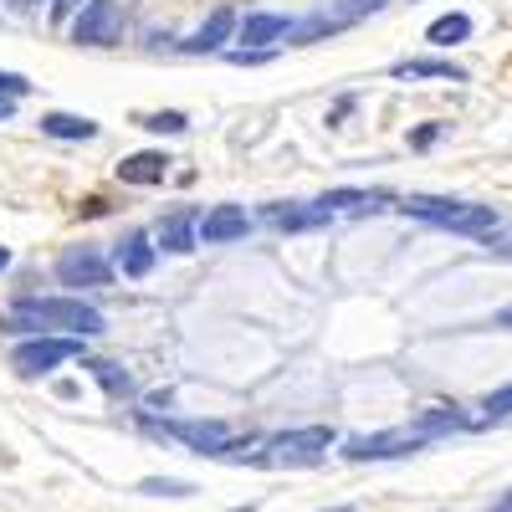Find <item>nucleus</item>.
Returning a JSON list of instances; mask_svg holds the SVG:
<instances>
[{
  "label": "nucleus",
  "mask_w": 512,
  "mask_h": 512,
  "mask_svg": "<svg viewBox=\"0 0 512 512\" xmlns=\"http://www.w3.org/2000/svg\"><path fill=\"white\" fill-rule=\"evenodd\" d=\"M6 323L16 333H72V338H88L103 333V313L82 297H26V303L6 308Z\"/></svg>",
  "instance_id": "nucleus-1"
},
{
  "label": "nucleus",
  "mask_w": 512,
  "mask_h": 512,
  "mask_svg": "<svg viewBox=\"0 0 512 512\" xmlns=\"http://www.w3.org/2000/svg\"><path fill=\"white\" fill-rule=\"evenodd\" d=\"M400 216L420 221V226H441L456 236H472V241H497L502 236V216L492 205H472V200H446V195H405L400 200Z\"/></svg>",
  "instance_id": "nucleus-2"
},
{
  "label": "nucleus",
  "mask_w": 512,
  "mask_h": 512,
  "mask_svg": "<svg viewBox=\"0 0 512 512\" xmlns=\"http://www.w3.org/2000/svg\"><path fill=\"white\" fill-rule=\"evenodd\" d=\"M328 441V425H308V431H277L267 441H231L226 456H246V466H313L328 451Z\"/></svg>",
  "instance_id": "nucleus-3"
},
{
  "label": "nucleus",
  "mask_w": 512,
  "mask_h": 512,
  "mask_svg": "<svg viewBox=\"0 0 512 512\" xmlns=\"http://www.w3.org/2000/svg\"><path fill=\"white\" fill-rule=\"evenodd\" d=\"M67 359H82V338L72 333H41V338H21V344L11 349V364L21 379H41V374H52L57 364Z\"/></svg>",
  "instance_id": "nucleus-4"
},
{
  "label": "nucleus",
  "mask_w": 512,
  "mask_h": 512,
  "mask_svg": "<svg viewBox=\"0 0 512 512\" xmlns=\"http://www.w3.org/2000/svg\"><path fill=\"white\" fill-rule=\"evenodd\" d=\"M118 36H123L118 0H88V6L77 11V21H72V41H77V47H113Z\"/></svg>",
  "instance_id": "nucleus-5"
},
{
  "label": "nucleus",
  "mask_w": 512,
  "mask_h": 512,
  "mask_svg": "<svg viewBox=\"0 0 512 512\" xmlns=\"http://www.w3.org/2000/svg\"><path fill=\"white\" fill-rule=\"evenodd\" d=\"M159 431L185 441V446H195L200 456H226L231 441H236L226 420H159Z\"/></svg>",
  "instance_id": "nucleus-6"
},
{
  "label": "nucleus",
  "mask_w": 512,
  "mask_h": 512,
  "mask_svg": "<svg viewBox=\"0 0 512 512\" xmlns=\"http://www.w3.org/2000/svg\"><path fill=\"white\" fill-rule=\"evenodd\" d=\"M425 446V436L415 431V425H410V431H384V436H359V441H349L344 446V456L349 461H384V456H410V451H420Z\"/></svg>",
  "instance_id": "nucleus-7"
},
{
  "label": "nucleus",
  "mask_w": 512,
  "mask_h": 512,
  "mask_svg": "<svg viewBox=\"0 0 512 512\" xmlns=\"http://www.w3.org/2000/svg\"><path fill=\"white\" fill-rule=\"evenodd\" d=\"M57 282L62 287H108L113 282V267L103 262V256L98 251H67L62 256V262H57Z\"/></svg>",
  "instance_id": "nucleus-8"
},
{
  "label": "nucleus",
  "mask_w": 512,
  "mask_h": 512,
  "mask_svg": "<svg viewBox=\"0 0 512 512\" xmlns=\"http://www.w3.org/2000/svg\"><path fill=\"white\" fill-rule=\"evenodd\" d=\"M262 221L277 226V231H318V226L333 221V210H328L323 200H308V205H292V200H287V205H267Z\"/></svg>",
  "instance_id": "nucleus-9"
},
{
  "label": "nucleus",
  "mask_w": 512,
  "mask_h": 512,
  "mask_svg": "<svg viewBox=\"0 0 512 512\" xmlns=\"http://www.w3.org/2000/svg\"><path fill=\"white\" fill-rule=\"evenodd\" d=\"M323 205L333 210V216H344V221H369V216H379V210L395 205V200L384 190H328Z\"/></svg>",
  "instance_id": "nucleus-10"
},
{
  "label": "nucleus",
  "mask_w": 512,
  "mask_h": 512,
  "mask_svg": "<svg viewBox=\"0 0 512 512\" xmlns=\"http://www.w3.org/2000/svg\"><path fill=\"white\" fill-rule=\"evenodd\" d=\"M246 231H251V216L241 205H216V210H205V216H200V241H210V246L241 241Z\"/></svg>",
  "instance_id": "nucleus-11"
},
{
  "label": "nucleus",
  "mask_w": 512,
  "mask_h": 512,
  "mask_svg": "<svg viewBox=\"0 0 512 512\" xmlns=\"http://www.w3.org/2000/svg\"><path fill=\"white\" fill-rule=\"evenodd\" d=\"M231 31H236V11H210V16H205V26H200L195 36H185V41H180V52H185V57L221 52L226 41H231Z\"/></svg>",
  "instance_id": "nucleus-12"
},
{
  "label": "nucleus",
  "mask_w": 512,
  "mask_h": 512,
  "mask_svg": "<svg viewBox=\"0 0 512 512\" xmlns=\"http://www.w3.org/2000/svg\"><path fill=\"white\" fill-rule=\"evenodd\" d=\"M195 210H169V216L159 221V246L164 251H175V256H185L190 246H195Z\"/></svg>",
  "instance_id": "nucleus-13"
},
{
  "label": "nucleus",
  "mask_w": 512,
  "mask_h": 512,
  "mask_svg": "<svg viewBox=\"0 0 512 512\" xmlns=\"http://www.w3.org/2000/svg\"><path fill=\"white\" fill-rule=\"evenodd\" d=\"M287 31H292V21H287V16H272V11H267V16H246V21H241V41H246V52L272 47V41H277V36H287Z\"/></svg>",
  "instance_id": "nucleus-14"
},
{
  "label": "nucleus",
  "mask_w": 512,
  "mask_h": 512,
  "mask_svg": "<svg viewBox=\"0 0 512 512\" xmlns=\"http://www.w3.org/2000/svg\"><path fill=\"white\" fill-rule=\"evenodd\" d=\"M164 169H169V159H164L159 149H144V154H128V159L118 164V180H123V185H154Z\"/></svg>",
  "instance_id": "nucleus-15"
},
{
  "label": "nucleus",
  "mask_w": 512,
  "mask_h": 512,
  "mask_svg": "<svg viewBox=\"0 0 512 512\" xmlns=\"http://www.w3.org/2000/svg\"><path fill=\"white\" fill-rule=\"evenodd\" d=\"M118 256H123L118 267H123L128 277H149V272H154V246H149V236H144V231H134V236H123Z\"/></svg>",
  "instance_id": "nucleus-16"
},
{
  "label": "nucleus",
  "mask_w": 512,
  "mask_h": 512,
  "mask_svg": "<svg viewBox=\"0 0 512 512\" xmlns=\"http://www.w3.org/2000/svg\"><path fill=\"white\" fill-rule=\"evenodd\" d=\"M395 77H400V82H415V77H446V82H466V72H461L456 62H436V57H410V62H400V67H395Z\"/></svg>",
  "instance_id": "nucleus-17"
},
{
  "label": "nucleus",
  "mask_w": 512,
  "mask_h": 512,
  "mask_svg": "<svg viewBox=\"0 0 512 512\" xmlns=\"http://www.w3.org/2000/svg\"><path fill=\"white\" fill-rule=\"evenodd\" d=\"M41 134H52V139H93L98 134V123L93 118H77V113H47L41 118Z\"/></svg>",
  "instance_id": "nucleus-18"
},
{
  "label": "nucleus",
  "mask_w": 512,
  "mask_h": 512,
  "mask_svg": "<svg viewBox=\"0 0 512 512\" xmlns=\"http://www.w3.org/2000/svg\"><path fill=\"white\" fill-rule=\"evenodd\" d=\"M88 374L103 384L108 395H118V400H123V395H134V374H128L123 364H113V359H88Z\"/></svg>",
  "instance_id": "nucleus-19"
},
{
  "label": "nucleus",
  "mask_w": 512,
  "mask_h": 512,
  "mask_svg": "<svg viewBox=\"0 0 512 512\" xmlns=\"http://www.w3.org/2000/svg\"><path fill=\"white\" fill-rule=\"evenodd\" d=\"M466 36H472V21H466L461 11H456V16L431 21V31H425V41H431V47H461Z\"/></svg>",
  "instance_id": "nucleus-20"
},
{
  "label": "nucleus",
  "mask_w": 512,
  "mask_h": 512,
  "mask_svg": "<svg viewBox=\"0 0 512 512\" xmlns=\"http://www.w3.org/2000/svg\"><path fill=\"white\" fill-rule=\"evenodd\" d=\"M144 497H195V482H180V477H149L139 482Z\"/></svg>",
  "instance_id": "nucleus-21"
},
{
  "label": "nucleus",
  "mask_w": 512,
  "mask_h": 512,
  "mask_svg": "<svg viewBox=\"0 0 512 512\" xmlns=\"http://www.w3.org/2000/svg\"><path fill=\"white\" fill-rule=\"evenodd\" d=\"M482 415H487V420H482V425H492V420H497V415H502V420H507V415H512V384H507V390H492V395H487V400H482Z\"/></svg>",
  "instance_id": "nucleus-22"
},
{
  "label": "nucleus",
  "mask_w": 512,
  "mask_h": 512,
  "mask_svg": "<svg viewBox=\"0 0 512 512\" xmlns=\"http://www.w3.org/2000/svg\"><path fill=\"white\" fill-rule=\"evenodd\" d=\"M144 128H154V134H185L190 118H185V113H149Z\"/></svg>",
  "instance_id": "nucleus-23"
},
{
  "label": "nucleus",
  "mask_w": 512,
  "mask_h": 512,
  "mask_svg": "<svg viewBox=\"0 0 512 512\" xmlns=\"http://www.w3.org/2000/svg\"><path fill=\"white\" fill-rule=\"evenodd\" d=\"M21 93H31V82L21 72H0V98H21Z\"/></svg>",
  "instance_id": "nucleus-24"
},
{
  "label": "nucleus",
  "mask_w": 512,
  "mask_h": 512,
  "mask_svg": "<svg viewBox=\"0 0 512 512\" xmlns=\"http://www.w3.org/2000/svg\"><path fill=\"white\" fill-rule=\"evenodd\" d=\"M436 139H441V123H420L415 134H410V149H431Z\"/></svg>",
  "instance_id": "nucleus-25"
},
{
  "label": "nucleus",
  "mask_w": 512,
  "mask_h": 512,
  "mask_svg": "<svg viewBox=\"0 0 512 512\" xmlns=\"http://www.w3.org/2000/svg\"><path fill=\"white\" fill-rule=\"evenodd\" d=\"M77 6H88V0H57V6H52V26H62V21H67Z\"/></svg>",
  "instance_id": "nucleus-26"
},
{
  "label": "nucleus",
  "mask_w": 512,
  "mask_h": 512,
  "mask_svg": "<svg viewBox=\"0 0 512 512\" xmlns=\"http://www.w3.org/2000/svg\"><path fill=\"white\" fill-rule=\"evenodd\" d=\"M16 113V98H0V118H11Z\"/></svg>",
  "instance_id": "nucleus-27"
},
{
  "label": "nucleus",
  "mask_w": 512,
  "mask_h": 512,
  "mask_svg": "<svg viewBox=\"0 0 512 512\" xmlns=\"http://www.w3.org/2000/svg\"><path fill=\"white\" fill-rule=\"evenodd\" d=\"M497 323H502V328H512V308H502V313H497Z\"/></svg>",
  "instance_id": "nucleus-28"
},
{
  "label": "nucleus",
  "mask_w": 512,
  "mask_h": 512,
  "mask_svg": "<svg viewBox=\"0 0 512 512\" xmlns=\"http://www.w3.org/2000/svg\"><path fill=\"white\" fill-rule=\"evenodd\" d=\"M6 267H11V251H6V246H0V272H6Z\"/></svg>",
  "instance_id": "nucleus-29"
},
{
  "label": "nucleus",
  "mask_w": 512,
  "mask_h": 512,
  "mask_svg": "<svg viewBox=\"0 0 512 512\" xmlns=\"http://www.w3.org/2000/svg\"><path fill=\"white\" fill-rule=\"evenodd\" d=\"M231 512H251V507H231Z\"/></svg>",
  "instance_id": "nucleus-30"
},
{
  "label": "nucleus",
  "mask_w": 512,
  "mask_h": 512,
  "mask_svg": "<svg viewBox=\"0 0 512 512\" xmlns=\"http://www.w3.org/2000/svg\"><path fill=\"white\" fill-rule=\"evenodd\" d=\"M21 6H36V0H21Z\"/></svg>",
  "instance_id": "nucleus-31"
},
{
  "label": "nucleus",
  "mask_w": 512,
  "mask_h": 512,
  "mask_svg": "<svg viewBox=\"0 0 512 512\" xmlns=\"http://www.w3.org/2000/svg\"><path fill=\"white\" fill-rule=\"evenodd\" d=\"M338 512H354V507H338Z\"/></svg>",
  "instance_id": "nucleus-32"
},
{
  "label": "nucleus",
  "mask_w": 512,
  "mask_h": 512,
  "mask_svg": "<svg viewBox=\"0 0 512 512\" xmlns=\"http://www.w3.org/2000/svg\"><path fill=\"white\" fill-rule=\"evenodd\" d=\"M507 256H512V241H507Z\"/></svg>",
  "instance_id": "nucleus-33"
}]
</instances>
